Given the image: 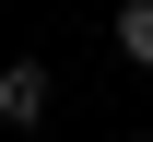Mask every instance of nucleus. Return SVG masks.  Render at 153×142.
<instances>
[{"label":"nucleus","instance_id":"nucleus-1","mask_svg":"<svg viewBox=\"0 0 153 142\" xmlns=\"http://www.w3.org/2000/svg\"><path fill=\"white\" fill-rule=\"evenodd\" d=\"M36 119H47V71L12 59V71H0V130H36Z\"/></svg>","mask_w":153,"mask_h":142},{"label":"nucleus","instance_id":"nucleus-2","mask_svg":"<svg viewBox=\"0 0 153 142\" xmlns=\"http://www.w3.org/2000/svg\"><path fill=\"white\" fill-rule=\"evenodd\" d=\"M118 59L153 71V0H118Z\"/></svg>","mask_w":153,"mask_h":142},{"label":"nucleus","instance_id":"nucleus-3","mask_svg":"<svg viewBox=\"0 0 153 142\" xmlns=\"http://www.w3.org/2000/svg\"><path fill=\"white\" fill-rule=\"evenodd\" d=\"M130 142H153V130H130Z\"/></svg>","mask_w":153,"mask_h":142}]
</instances>
